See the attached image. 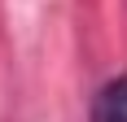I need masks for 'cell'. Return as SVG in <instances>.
I'll list each match as a JSON object with an SVG mask.
<instances>
[{"label": "cell", "mask_w": 127, "mask_h": 122, "mask_svg": "<svg viewBox=\"0 0 127 122\" xmlns=\"http://www.w3.org/2000/svg\"><path fill=\"white\" fill-rule=\"evenodd\" d=\"M92 122H127V74L110 79L92 100Z\"/></svg>", "instance_id": "1"}]
</instances>
